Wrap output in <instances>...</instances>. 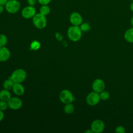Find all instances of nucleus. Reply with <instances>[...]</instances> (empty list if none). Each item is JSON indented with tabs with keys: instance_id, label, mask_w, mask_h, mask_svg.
Here are the masks:
<instances>
[{
	"instance_id": "f257e3e1",
	"label": "nucleus",
	"mask_w": 133,
	"mask_h": 133,
	"mask_svg": "<svg viewBox=\"0 0 133 133\" xmlns=\"http://www.w3.org/2000/svg\"><path fill=\"white\" fill-rule=\"evenodd\" d=\"M67 35L69 38L73 42L79 41L82 35V31L79 27L77 25H72L68 30Z\"/></svg>"
},
{
	"instance_id": "f03ea898",
	"label": "nucleus",
	"mask_w": 133,
	"mask_h": 133,
	"mask_svg": "<svg viewBox=\"0 0 133 133\" xmlns=\"http://www.w3.org/2000/svg\"><path fill=\"white\" fill-rule=\"evenodd\" d=\"M26 77V73L23 69H18L15 70L8 78L11 79L14 83H21Z\"/></svg>"
},
{
	"instance_id": "7ed1b4c3",
	"label": "nucleus",
	"mask_w": 133,
	"mask_h": 133,
	"mask_svg": "<svg viewBox=\"0 0 133 133\" xmlns=\"http://www.w3.org/2000/svg\"><path fill=\"white\" fill-rule=\"evenodd\" d=\"M32 22L36 28L42 29L45 28L47 25V19L45 16L41 13H37L32 18Z\"/></svg>"
},
{
	"instance_id": "20e7f679",
	"label": "nucleus",
	"mask_w": 133,
	"mask_h": 133,
	"mask_svg": "<svg viewBox=\"0 0 133 133\" xmlns=\"http://www.w3.org/2000/svg\"><path fill=\"white\" fill-rule=\"evenodd\" d=\"M4 6L8 13L13 14L19 11L21 5L18 0H8Z\"/></svg>"
},
{
	"instance_id": "39448f33",
	"label": "nucleus",
	"mask_w": 133,
	"mask_h": 133,
	"mask_svg": "<svg viewBox=\"0 0 133 133\" xmlns=\"http://www.w3.org/2000/svg\"><path fill=\"white\" fill-rule=\"evenodd\" d=\"M60 100L63 103L66 104L72 103L75 100V98L72 93L68 89L62 90L59 95Z\"/></svg>"
},
{
	"instance_id": "423d86ee",
	"label": "nucleus",
	"mask_w": 133,
	"mask_h": 133,
	"mask_svg": "<svg viewBox=\"0 0 133 133\" xmlns=\"http://www.w3.org/2000/svg\"><path fill=\"white\" fill-rule=\"evenodd\" d=\"M99 94L95 91H91L88 94L86 97V101L87 104L90 106L97 105L100 100Z\"/></svg>"
},
{
	"instance_id": "0eeeda50",
	"label": "nucleus",
	"mask_w": 133,
	"mask_h": 133,
	"mask_svg": "<svg viewBox=\"0 0 133 133\" xmlns=\"http://www.w3.org/2000/svg\"><path fill=\"white\" fill-rule=\"evenodd\" d=\"M91 129L93 132L100 133L104 130L105 127L104 123L101 119H96L94 121L90 126Z\"/></svg>"
},
{
	"instance_id": "6e6552de",
	"label": "nucleus",
	"mask_w": 133,
	"mask_h": 133,
	"mask_svg": "<svg viewBox=\"0 0 133 133\" xmlns=\"http://www.w3.org/2000/svg\"><path fill=\"white\" fill-rule=\"evenodd\" d=\"M35 14L36 8L32 6H26L21 11V16L25 19H32Z\"/></svg>"
},
{
	"instance_id": "1a4fd4ad",
	"label": "nucleus",
	"mask_w": 133,
	"mask_h": 133,
	"mask_svg": "<svg viewBox=\"0 0 133 133\" xmlns=\"http://www.w3.org/2000/svg\"><path fill=\"white\" fill-rule=\"evenodd\" d=\"M8 107L14 110H17L20 109L22 106V102L20 99L18 97H11L7 101Z\"/></svg>"
},
{
	"instance_id": "9d476101",
	"label": "nucleus",
	"mask_w": 133,
	"mask_h": 133,
	"mask_svg": "<svg viewBox=\"0 0 133 133\" xmlns=\"http://www.w3.org/2000/svg\"><path fill=\"white\" fill-rule=\"evenodd\" d=\"M105 87V85L104 81L100 78L96 79L92 84V88L93 90L99 94L104 90Z\"/></svg>"
},
{
	"instance_id": "9b49d317",
	"label": "nucleus",
	"mask_w": 133,
	"mask_h": 133,
	"mask_svg": "<svg viewBox=\"0 0 133 133\" xmlns=\"http://www.w3.org/2000/svg\"><path fill=\"white\" fill-rule=\"evenodd\" d=\"M70 21L73 25L79 26L83 22V18L79 13L73 12L70 16Z\"/></svg>"
},
{
	"instance_id": "f8f14e48",
	"label": "nucleus",
	"mask_w": 133,
	"mask_h": 133,
	"mask_svg": "<svg viewBox=\"0 0 133 133\" xmlns=\"http://www.w3.org/2000/svg\"><path fill=\"white\" fill-rule=\"evenodd\" d=\"M10 56L9 50L5 46L0 47V61L4 62L9 59Z\"/></svg>"
},
{
	"instance_id": "ddd939ff",
	"label": "nucleus",
	"mask_w": 133,
	"mask_h": 133,
	"mask_svg": "<svg viewBox=\"0 0 133 133\" xmlns=\"http://www.w3.org/2000/svg\"><path fill=\"white\" fill-rule=\"evenodd\" d=\"M14 93L18 96H21L24 92V88L21 83H14L12 88Z\"/></svg>"
},
{
	"instance_id": "4468645a",
	"label": "nucleus",
	"mask_w": 133,
	"mask_h": 133,
	"mask_svg": "<svg viewBox=\"0 0 133 133\" xmlns=\"http://www.w3.org/2000/svg\"><path fill=\"white\" fill-rule=\"evenodd\" d=\"M11 98V94L9 90L4 89L0 91V100L7 102Z\"/></svg>"
},
{
	"instance_id": "2eb2a0df",
	"label": "nucleus",
	"mask_w": 133,
	"mask_h": 133,
	"mask_svg": "<svg viewBox=\"0 0 133 133\" xmlns=\"http://www.w3.org/2000/svg\"><path fill=\"white\" fill-rule=\"evenodd\" d=\"M124 38L128 43H133V27L128 29L124 33Z\"/></svg>"
},
{
	"instance_id": "dca6fc26",
	"label": "nucleus",
	"mask_w": 133,
	"mask_h": 133,
	"mask_svg": "<svg viewBox=\"0 0 133 133\" xmlns=\"http://www.w3.org/2000/svg\"><path fill=\"white\" fill-rule=\"evenodd\" d=\"M74 111V107L71 103L65 104L64 107V111L66 114H70L73 113Z\"/></svg>"
},
{
	"instance_id": "f3484780",
	"label": "nucleus",
	"mask_w": 133,
	"mask_h": 133,
	"mask_svg": "<svg viewBox=\"0 0 133 133\" xmlns=\"http://www.w3.org/2000/svg\"><path fill=\"white\" fill-rule=\"evenodd\" d=\"M50 12V8L48 6V5H42L39 9V13L41 14L46 16H47Z\"/></svg>"
},
{
	"instance_id": "a211bd4d",
	"label": "nucleus",
	"mask_w": 133,
	"mask_h": 133,
	"mask_svg": "<svg viewBox=\"0 0 133 133\" xmlns=\"http://www.w3.org/2000/svg\"><path fill=\"white\" fill-rule=\"evenodd\" d=\"M14 84V82L12 80L8 78V79H6L4 82L3 86L4 89L7 90H10L12 89Z\"/></svg>"
},
{
	"instance_id": "6ab92c4d",
	"label": "nucleus",
	"mask_w": 133,
	"mask_h": 133,
	"mask_svg": "<svg viewBox=\"0 0 133 133\" xmlns=\"http://www.w3.org/2000/svg\"><path fill=\"white\" fill-rule=\"evenodd\" d=\"M82 32H88L90 29V25L87 22H82L79 25Z\"/></svg>"
},
{
	"instance_id": "aec40b11",
	"label": "nucleus",
	"mask_w": 133,
	"mask_h": 133,
	"mask_svg": "<svg viewBox=\"0 0 133 133\" xmlns=\"http://www.w3.org/2000/svg\"><path fill=\"white\" fill-rule=\"evenodd\" d=\"M99 95H100V99L102 100H107L110 98L109 92L104 90L101 91L100 93H99Z\"/></svg>"
},
{
	"instance_id": "412c9836",
	"label": "nucleus",
	"mask_w": 133,
	"mask_h": 133,
	"mask_svg": "<svg viewBox=\"0 0 133 133\" xmlns=\"http://www.w3.org/2000/svg\"><path fill=\"white\" fill-rule=\"evenodd\" d=\"M7 43V38L6 36L3 34H0V47L5 46Z\"/></svg>"
},
{
	"instance_id": "4be33fe9",
	"label": "nucleus",
	"mask_w": 133,
	"mask_h": 133,
	"mask_svg": "<svg viewBox=\"0 0 133 133\" xmlns=\"http://www.w3.org/2000/svg\"><path fill=\"white\" fill-rule=\"evenodd\" d=\"M41 46L40 43L37 41H33L31 43V48L33 50H38Z\"/></svg>"
},
{
	"instance_id": "5701e85b",
	"label": "nucleus",
	"mask_w": 133,
	"mask_h": 133,
	"mask_svg": "<svg viewBox=\"0 0 133 133\" xmlns=\"http://www.w3.org/2000/svg\"><path fill=\"white\" fill-rule=\"evenodd\" d=\"M8 107L7 102L0 100V110L4 111Z\"/></svg>"
},
{
	"instance_id": "b1692460",
	"label": "nucleus",
	"mask_w": 133,
	"mask_h": 133,
	"mask_svg": "<svg viewBox=\"0 0 133 133\" xmlns=\"http://www.w3.org/2000/svg\"><path fill=\"white\" fill-rule=\"evenodd\" d=\"M115 131L118 133H125L126 130L125 127L123 126H118L115 128Z\"/></svg>"
},
{
	"instance_id": "393cba45",
	"label": "nucleus",
	"mask_w": 133,
	"mask_h": 133,
	"mask_svg": "<svg viewBox=\"0 0 133 133\" xmlns=\"http://www.w3.org/2000/svg\"><path fill=\"white\" fill-rule=\"evenodd\" d=\"M37 2L42 5H48L50 3L51 0H37Z\"/></svg>"
},
{
	"instance_id": "a878e982",
	"label": "nucleus",
	"mask_w": 133,
	"mask_h": 133,
	"mask_svg": "<svg viewBox=\"0 0 133 133\" xmlns=\"http://www.w3.org/2000/svg\"><path fill=\"white\" fill-rule=\"evenodd\" d=\"M37 0H27V3L30 6H34V5L36 4Z\"/></svg>"
},
{
	"instance_id": "bb28decb",
	"label": "nucleus",
	"mask_w": 133,
	"mask_h": 133,
	"mask_svg": "<svg viewBox=\"0 0 133 133\" xmlns=\"http://www.w3.org/2000/svg\"><path fill=\"white\" fill-rule=\"evenodd\" d=\"M4 117V114L3 112V111L0 110V122H1Z\"/></svg>"
},
{
	"instance_id": "cd10ccee",
	"label": "nucleus",
	"mask_w": 133,
	"mask_h": 133,
	"mask_svg": "<svg viewBox=\"0 0 133 133\" xmlns=\"http://www.w3.org/2000/svg\"><path fill=\"white\" fill-rule=\"evenodd\" d=\"M8 0H0V5L5 6Z\"/></svg>"
},
{
	"instance_id": "c85d7f7f",
	"label": "nucleus",
	"mask_w": 133,
	"mask_h": 133,
	"mask_svg": "<svg viewBox=\"0 0 133 133\" xmlns=\"http://www.w3.org/2000/svg\"><path fill=\"white\" fill-rule=\"evenodd\" d=\"M4 6L3 5H0V14H1L3 11H4Z\"/></svg>"
},
{
	"instance_id": "c756f323",
	"label": "nucleus",
	"mask_w": 133,
	"mask_h": 133,
	"mask_svg": "<svg viewBox=\"0 0 133 133\" xmlns=\"http://www.w3.org/2000/svg\"><path fill=\"white\" fill-rule=\"evenodd\" d=\"M130 9L131 10V11H133V1H132L130 5Z\"/></svg>"
},
{
	"instance_id": "7c9ffc66",
	"label": "nucleus",
	"mask_w": 133,
	"mask_h": 133,
	"mask_svg": "<svg viewBox=\"0 0 133 133\" xmlns=\"http://www.w3.org/2000/svg\"><path fill=\"white\" fill-rule=\"evenodd\" d=\"M86 133H93V131L91 129H88L86 131H85Z\"/></svg>"
},
{
	"instance_id": "2f4dec72",
	"label": "nucleus",
	"mask_w": 133,
	"mask_h": 133,
	"mask_svg": "<svg viewBox=\"0 0 133 133\" xmlns=\"http://www.w3.org/2000/svg\"><path fill=\"white\" fill-rule=\"evenodd\" d=\"M130 23H131L132 26L133 27V17L131 18V20H130Z\"/></svg>"
},
{
	"instance_id": "473e14b6",
	"label": "nucleus",
	"mask_w": 133,
	"mask_h": 133,
	"mask_svg": "<svg viewBox=\"0 0 133 133\" xmlns=\"http://www.w3.org/2000/svg\"><path fill=\"white\" fill-rule=\"evenodd\" d=\"M130 1H133V0H130Z\"/></svg>"
}]
</instances>
